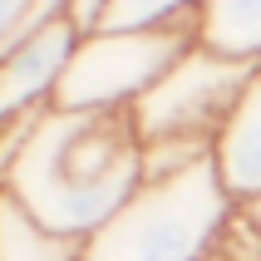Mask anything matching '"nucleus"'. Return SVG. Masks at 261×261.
Wrapping results in <instances>:
<instances>
[{
	"mask_svg": "<svg viewBox=\"0 0 261 261\" xmlns=\"http://www.w3.org/2000/svg\"><path fill=\"white\" fill-rule=\"evenodd\" d=\"M143 182V138L128 114L44 109L0 192L49 232L89 242Z\"/></svg>",
	"mask_w": 261,
	"mask_h": 261,
	"instance_id": "obj_1",
	"label": "nucleus"
},
{
	"mask_svg": "<svg viewBox=\"0 0 261 261\" xmlns=\"http://www.w3.org/2000/svg\"><path fill=\"white\" fill-rule=\"evenodd\" d=\"M237 202L212 163L153 177L84 242L79 261H207Z\"/></svg>",
	"mask_w": 261,
	"mask_h": 261,
	"instance_id": "obj_2",
	"label": "nucleus"
},
{
	"mask_svg": "<svg viewBox=\"0 0 261 261\" xmlns=\"http://www.w3.org/2000/svg\"><path fill=\"white\" fill-rule=\"evenodd\" d=\"M192 44H197L192 25H177V30H89L79 40V49H74L59 89H55V109L128 114Z\"/></svg>",
	"mask_w": 261,
	"mask_h": 261,
	"instance_id": "obj_3",
	"label": "nucleus"
},
{
	"mask_svg": "<svg viewBox=\"0 0 261 261\" xmlns=\"http://www.w3.org/2000/svg\"><path fill=\"white\" fill-rule=\"evenodd\" d=\"M256 64L212 55L202 44H192L158 84L128 109L133 128L143 143H163V138H188V143H217L222 123L232 118L237 99L247 94Z\"/></svg>",
	"mask_w": 261,
	"mask_h": 261,
	"instance_id": "obj_4",
	"label": "nucleus"
},
{
	"mask_svg": "<svg viewBox=\"0 0 261 261\" xmlns=\"http://www.w3.org/2000/svg\"><path fill=\"white\" fill-rule=\"evenodd\" d=\"M79 40H84V30L74 25V15H64V20H49L44 30L25 35L20 44L0 49V123L55 109V89L69 69Z\"/></svg>",
	"mask_w": 261,
	"mask_h": 261,
	"instance_id": "obj_5",
	"label": "nucleus"
},
{
	"mask_svg": "<svg viewBox=\"0 0 261 261\" xmlns=\"http://www.w3.org/2000/svg\"><path fill=\"white\" fill-rule=\"evenodd\" d=\"M212 168L237 207L261 202V69L251 74L232 118L222 123L217 143H212Z\"/></svg>",
	"mask_w": 261,
	"mask_h": 261,
	"instance_id": "obj_6",
	"label": "nucleus"
},
{
	"mask_svg": "<svg viewBox=\"0 0 261 261\" xmlns=\"http://www.w3.org/2000/svg\"><path fill=\"white\" fill-rule=\"evenodd\" d=\"M192 35L212 55L261 69V0H202Z\"/></svg>",
	"mask_w": 261,
	"mask_h": 261,
	"instance_id": "obj_7",
	"label": "nucleus"
},
{
	"mask_svg": "<svg viewBox=\"0 0 261 261\" xmlns=\"http://www.w3.org/2000/svg\"><path fill=\"white\" fill-rule=\"evenodd\" d=\"M84 242L49 232L10 192H0V261H79Z\"/></svg>",
	"mask_w": 261,
	"mask_h": 261,
	"instance_id": "obj_8",
	"label": "nucleus"
},
{
	"mask_svg": "<svg viewBox=\"0 0 261 261\" xmlns=\"http://www.w3.org/2000/svg\"><path fill=\"white\" fill-rule=\"evenodd\" d=\"M197 5L202 0H103L99 15H94V30H177V25H197Z\"/></svg>",
	"mask_w": 261,
	"mask_h": 261,
	"instance_id": "obj_9",
	"label": "nucleus"
},
{
	"mask_svg": "<svg viewBox=\"0 0 261 261\" xmlns=\"http://www.w3.org/2000/svg\"><path fill=\"white\" fill-rule=\"evenodd\" d=\"M197 163H212V143H188V138H163V143H143V177H173L188 173Z\"/></svg>",
	"mask_w": 261,
	"mask_h": 261,
	"instance_id": "obj_10",
	"label": "nucleus"
},
{
	"mask_svg": "<svg viewBox=\"0 0 261 261\" xmlns=\"http://www.w3.org/2000/svg\"><path fill=\"white\" fill-rule=\"evenodd\" d=\"M207 261H261V227L251 222L247 207H237L232 217H227V227L217 232Z\"/></svg>",
	"mask_w": 261,
	"mask_h": 261,
	"instance_id": "obj_11",
	"label": "nucleus"
},
{
	"mask_svg": "<svg viewBox=\"0 0 261 261\" xmlns=\"http://www.w3.org/2000/svg\"><path fill=\"white\" fill-rule=\"evenodd\" d=\"M30 5H35V0H0V49H5V44L15 40V30L25 25Z\"/></svg>",
	"mask_w": 261,
	"mask_h": 261,
	"instance_id": "obj_12",
	"label": "nucleus"
},
{
	"mask_svg": "<svg viewBox=\"0 0 261 261\" xmlns=\"http://www.w3.org/2000/svg\"><path fill=\"white\" fill-rule=\"evenodd\" d=\"M99 5H103V0H74V25H79V30H94V15H99Z\"/></svg>",
	"mask_w": 261,
	"mask_h": 261,
	"instance_id": "obj_13",
	"label": "nucleus"
},
{
	"mask_svg": "<svg viewBox=\"0 0 261 261\" xmlns=\"http://www.w3.org/2000/svg\"><path fill=\"white\" fill-rule=\"evenodd\" d=\"M247 212H251V222H256V227H261V202H251Z\"/></svg>",
	"mask_w": 261,
	"mask_h": 261,
	"instance_id": "obj_14",
	"label": "nucleus"
}]
</instances>
